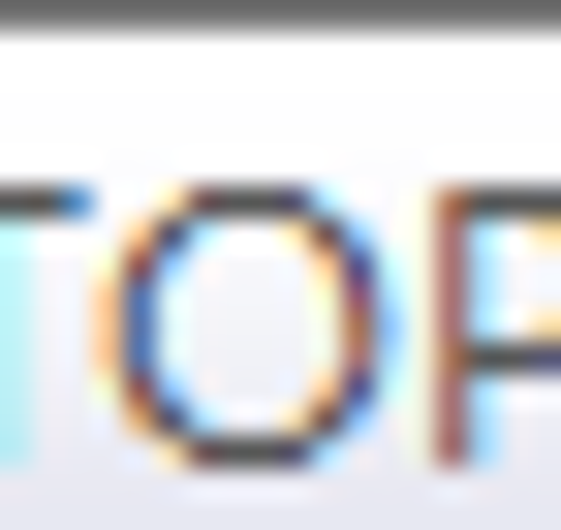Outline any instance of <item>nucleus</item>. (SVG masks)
Here are the masks:
<instances>
[]
</instances>
